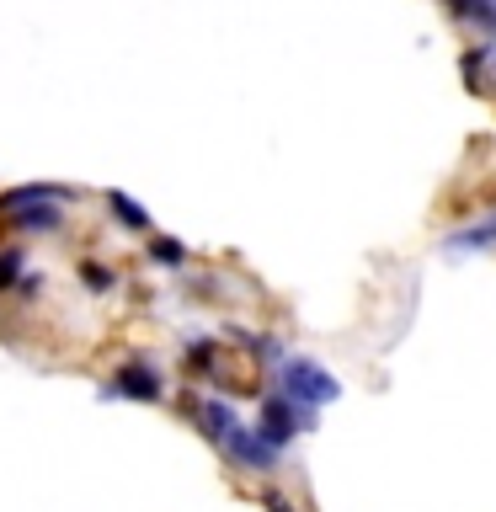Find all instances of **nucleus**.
<instances>
[{
    "label": "nucleus",
    "mask_w": 496,
    "mask_h": 512,
    "mask_svg": "<svg viewBox=\"0 0 496 512\" xmlns=\"http://www.w3.org/2000/svg\"><path fill=\"white\" fill-rule=\"evenodd\" d=\"M118 395H134V400H160V379L150 374V368H123L118 379Z\"/></svg>",
    "instance_id": "obj_4"
},
{
    "label": "nucleus",
    "mask_w": 496,
    "mask_h": 512,
    "mask_svg": "<svg viewBox=\"0 0 496 512\" xmlns=\"http://www.w3.org/2000/svg\"><path fill=\"white\" fill-rule=\"evenodd\" d=\"M224 448H230V454L240 459V464H251V470H272V454H278V443H267V438H251V432L246 427H230V432H224V438H219Z\"/></svg>",
    "instance_id": "obj_2"
},
{
    "label": "nucleus",
    "mask_w": 496,
    "mask_h": 512,
    "mask_svg": "<svg viewBox=\"0 0 496 512\" xmlns=\"http://www.w3.org/2000/svg\"><path fill=\"white\" fill-rule=\"evenodd\" d=\"M294 432H299L294 406H288L283 395H278V400H267V406H262V438H267V443H288Z\"/></svg>",
    "instance_id": "obj_3"
},
{
    "label": "nucleus",
    "mask_w": 496,
    "mask_h": 512,
    "mask_svg": "<svg viewBox=\"0 0 496 512\" xmlns=\"http://www.w3.org/2000/svg\"><path fill=\"white\" fill-rule=\"evenodd\" d=\"M454 11L470 16V22H480L486 32H496V6H491V0H454Z\"/></svg>",
    "instance_id": "obj_6"
},
{
    "label": "nucleus",
    "mask_w": 496,
    "mask_h": 512,
    "mask_svg": "<svg viewBox=\"0 0 496 512\" xmlns=\"http://www.w3.org/2000/svg\"><path fill=\"white\" fill-rule=\"evenodd\" d=\"M283 384H288V400H299V406H326V400L342 395V384H336L320 363L310 358H294L283 368Z\"/></svg>",
    "instance_id": "obj_1"
},
{
    "label": "nucleus",
    "mask_w": 496,
    "mask_h": 512,
    "mask_svg": "<svg viewBox=\"0 0 496 512\" xmlns=\"http://www.w3.org/2000/svg\"><path fill=\"white\" fill-rule=\"evenodd\" d=\"M107 208H112V214H118V219L128 224V230H144V224H150V214H144V208H139L134 198H123V192H112Z\"/></svg>",
    "instance_id": "obj_5"
},
{
    "label": "nucleus",
    "mask_w": 496,
    "mask_h": 512,
    "mask_svg": "<svg viewBox=\"0 0 496 512\" xmlns=\"http://www.w3.org/2000/svg\"><path fill=\"white\" fill-rule=\"evenodd\" d=\"M150 256H155V262H166V267H176V262H182V240H155V246H150Z\"/></svg>",
    "instance_id": "obj_8"
},
{
    "label": "nucleus",
    "mask_w": 496,
    "mask_h": 512,
    "mask_svg": "<svg viewBox=\"0 0 496 512\" xmlns=\"http://www.w3.org/2000/svg\"><path fill=\"white\" fill-rule=\"evenodd\" d=\"M267 507H272V512H294V507L283 502V496H267Z\"/></svg>",
    "instance_id": "obj_10"
},
{
    "label": "nucleus",
    "mask_w": 496,
    "mask_h": 512,
    "mask_svg": "<svg viewBox=\"0 0 496 512\" xmlns=\"http://www.w3.org/2000/svg\"><path fill=\"white\" fill-rule=\"evenodd\" d=\"M16 267H22V262H16V251L0 256V283H11V278H16Z\"/></svg>",
    "instance_id": "obj_9"
},
{
    "label": "nucleus",
    "mask_w": 496,
    "mask_h": 512,
    "mask_svg": "<svg viewBox=\"0 0 496 512\" xmlns=\"http://www.w3.org/2000/svg\"><path fill=\"white\" fill-rule=\"evenodd\" d=\"M496 240V219L491 224H475V230H464V235H454V246H491Z\"/></svg>",
    "instance_id": "obj_7"
}]
</instances>
